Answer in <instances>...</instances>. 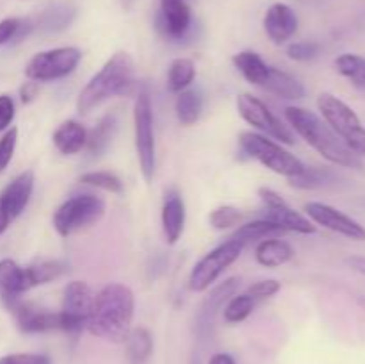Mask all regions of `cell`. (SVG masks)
I'll use <instances>...</instances> for the list:
<instances>
[{"label": "cell", "instance_id": "cell-33", "mask_svg": "<svg viewBox=\"0 0 365 364\" xmlns=\"http://www.w3.org/2000/svg\"><path fill=\"white\" fill-rule=\"evenodd\" d=\"M78 181L86 186H93V188L103 189L109 193H123V182L118 175L110 173V171H88V173L81 175Z\"/></svg>", "mask_w": 365, "mask_h": 364}, {"label": "cell", "instance_id": "cell-4", "mask_svg": "<svg viewBox=\"0 0 365 364\" xmlns=\"http://www.w3.org/2000/svg\"><path fill=\"white\" fill-rule=\"evenodd\" d=\"M317 109L323 120L334 128L335 134L348 145L359 157L365 156V127L359 114L339 96L331 93H321L317 98Z\"/></svg>", "mask_w": 365, "mask_h": 364}, {"label": "cell", "instance_id": "cell-10", "mask_svg": "<svg viewBox=\"0 0 365 364\" xmlns=\"http://www.w3.org/2000/svg\"><path fill=\"white\" fill-rule=\"evenodd\" d=\"M95 293L86 282L71 280L68 282L63 291V305H61V330L77 334L86 328L91 314Z\"/></svg>", "mask_w": 365, "mask_h": 364}, {"label": "cell", "instance_id": "cell-16", "mask_svg": "<svg viewBox=\"0 0 365 364\" xmlns=\"http://www.w3.org/2000/svg\"><path fill=\"white\" fill-rule=\"evenodd\" d=\"M32 189H34V173L32 171H24L6 186V189L0 195V207L11 221L16 220L24 213L29 200H31Z\"/></svg>", "mask_w": 365, "mask_h": 364}, {"label": "cell", "instance_id": "cell-20", "mask_svg": "<svg viewBox=\"0 0 365 364\" xmlns=\"http://www.w3.org/2000/svg\"><path fill=\"white\" fill-rule=\"evenodd\" d=\"M160 220H163V231L164 236H166V241L170 245H175L180 239L185 225V203L177 191H170L164 198Z\"/></svg>", "mask_w": 365, "mask_h": 364}, {"label": "cell", "instance_id": "cell-22", "mask_svg": "<svg viewBox=\"0 0 365 364\" xmlns=\"http://www.w3.org/2000/svg\"><path fill=\"white\" fill-rule=\"evenodd\" d=\"M232 63L242 74V77L250 82L262 88L266 84L267 77H269L271 66L253 50H242V52L235 54L232 57Z\"/></svg>", "mask_w": 365, "mask_h": 364}, {"label": "cell", "instance_id": "cell-18", "mask_svg": "<svg viewBox=\"0 0 365 364\" xmlns=\"http://www.w3.org/2000/svg\"><path fill=\"white\" fill-rule=\"evenodd\" d=\"M77 16V7L68 0H56L50 2L41 13L38 14V20L34 21V29L46 32V34H56L64 31L71 25V21Z\"/></svg>", "mask_w": 365, "mask_h": 364}, {"label": "cell", "instance_id": "cell-12", "mask_svg": "<svg viewBox=\"0 0 365 364\" xmlns=\"http://www.w3.org/2000/svg\"><path fill=\"white\" fill-rule=\"evenodd\" d=\"M259 196L262 203L266 206L267 218L266 220L273 221L278 227L284 228L285 232H298V234H314L317 227L312 220L303 216L302 213L292 209L274 189L260 188Z\"/></svg>", "mask_w": 365, "mask_h": 364}, {"label": "cell", "instance_id": "cell-39", "mask_svg": "<svg viewBox=\"0 0 365 364\" xmlns=\"http://www.w3.org/2000/svg\"><path fill=\"white\" fill-rule=\"evenodd\" d=\"M0 364H50V359L43 353H13L2 357Z\"/></svg>", "mask_w": 365, "mask_h": 364}, {"label": "cell", "instance_id": "cell-11", "mask_svg": "<svg viewBox=\"0 0 365 364\" xmlns=\"http://www.w3.org/2000/svg\"><path fill=\"white\" fill-rule=\"evenodd\" d=\"M237 111L242 116V120L248 121L259 131L266 132L271 138L278 139V141L285 143V145H292L294 143V136L289 131L287 125L282 123L278 116L271 113L269 107L259 100L257 96L250 95V93H241L237 96Z\"/></svg>", "mask_w": 365, "mask_h": 364}, {"label": "cell", "instance_id": "cell-31", "mask_svg": "<svg viewBox=\"0 0 365 364\" xmlns=\"http://www.w3.org/2000/svg\"><path fill=\"white\" fill-rule=\"evenodd\" d=\"M335 70L349 79L356 88L365 89V57L359 54H341L334 61Z\"/></svg>", "mask_w": 365, "mask_h": 364}, {"label": "cell", "instance_id": "cell-8", "mask_svg": "<svg viewBox=\"0 0 365 364\" xmlns=\"http://www.w3.org/2000/svg\"><path fill=\"white\" fill-rule=\"evenodd\" d=\"M245 246V243L228 238L227 241L210 250L191 270V275H189V289L196 293L207 291L217 280V277L241 257Z\"/></svg>", "mask_w": 365, "mask_h": 364}, {"label": "cell", "instance_id": "cell-32", "mask_svg": "<svg viewBox=\"0 0 365 364\" xmlns=\"http://www.w3.org/2000/svg\"><path fill=\"white\" fill-rule=\"evenodd\" d=\"M255 309V300L250 295H234L228 300L227 307L223 310V318L227 323H241Z\"/></svg>", "mask_w": 365, "mask_h": 364}, {"label": "cell", "instance_id": "cell-25", "mask_svg": "<svg viewBox=\"0 0 365 364\" xmlns=\"http://www.w3.org/2000/svg\"><path fill=\"white\" fill-rule=\"evenodd\" d=\"M118 131V116L114 113L106 114L100 118L98 123L95 125L91 132H88V141H86V148L91 156L98 157L106 153L109 145L113 143L114 136Z\"/></svg>", "mask_w": 365, "mask_h": 364}, {"label": "cell", "instance_id": "cell-29", "mask_svg": "<svg viewBox=\"0 0 365 364\" xmlns=\"http://www.w3.org/2000/svg\"><path fill=\"white\" fill-rule=\"evenodd\" d=\"M125 343H127V353L130 364H146V360L150 359L153 352V338L148 328H132Z\"/></svg>", "mask_w": 365, "mask_h": 364}, {"label": "cell", "instance_id": "cell-21", "mask_svg": "<svg viewBox=\"0 0 365 364\" xmlns=\"http://www.w3.org/2000/svg\"><path fill=\"white\" fill-rule=\"evenodd\" d=\"M53 146L59 150L63 156H75L86 148V141H88V131L82 127L78 121L66 120L56 128L52 136Z\"/></svg>", "mask_w": 365, "mask_h": 364}, {"label": "cell", "instance_id": "cell-45", "mask_svg": "<svg viewBox=\"0 0 365 364\" xmlns=\"http://www.w3.org/2000/svg\"><path fill=\"white\" fill-rule=\"evenodd\" d=\"M9 223H11V220H9V218H7V214L4 213L2 207H0V234H2V232L6 231L7 225H9Z\"/></svg>", "mask_w": 365, "mask_h": 364}, {"label": "cell", "instance_id": "cell-44", "mask_svg": "<svg viewBox=\"0 0 365 364\" xmlns=\"http://www.w3.org/2000/svg\"><path fill=\"white\" fill-rule=\"evenodd\" d=\"M209 364H235V360L230 353H214Z\"/></svg>", "mask_w": 365, "mask_h": 364}, {"label": "cell", "instance_id": "cell-38", "mask_svg": "<svg viewBox=\"0 0 365 364\" xmlns=\"http://www.w3.org/2000/svg\"><path fill=\"white\" fill-rule=\"evenodd\" d=\"M18 141V128H9L6 134L0 138V173L7 168V164L13 159L14 148H16Z\"/></svg>", "mask_w": 365, "mask_h": 364}, {"label": "cell", "instance_id": "cell-2", "mask_svg": "<svg viewBox=\"0 0 365 364\" xmlns=\"http://www.w3.org/2000/svg\"><path fill=\"white\" fill-rule=\"evenodd\" d=\"M285 118L289 125L327 161L344 168L364 166L362 159L353 150H349L348 145L335 134L334 128L316 113L291 106L285 109Z\"/></svg>", "mask_w": 365, "mask_h": 364}, {"label": "cell", "instance_id": "cell-47", "mask_svg": "<svg viewBox=\"0 0 365 364\" xmlns=\"http://www.w3.org/2000/svg\"><path fill=\"white\" fill-rule=\"evenodd\" d=\"M160 2H166V0H160Z\"/></svg>", "mask_w": 365, "mask_h": 364}, {"label": "cell", "instance_id": "cell-3", "mask_svg": "<svg viewBox=\"0 0 365 364\" xmlns=\"http://www.w3.org/2000/svg\"><path fill=\"white\" fill-rule=\"evenodd\" d=\"M135 84V64L130 54L116 52L106 61L98 74L89 79L77 98V111L81 114L91 113L95 107L113 96L130 95Z\"/></svg>", "mask_w": 365, "mask_h": 364}, {"label": "cell", "instance_id": "cell-15", "mask_svg": "<svg viewBox=\"0 0 365 364\" xmlns=\"http://www.w3.org/2000/svg\"><path fill=\"white\" fill-rule=\"evenodd\" d=\"M192 25L191 7L184 0H166L160 2L157 14V29L168 39H182Z\"/></svg>", "mask_w": 365, "mask_h": 364}, {"label": "cell", "instance_id": "cell-19", "mask_svg": "<svg viewBox=\"0 0 365 364\" xmlns=\"http://www.w3.org/2000/svg\"><path fill=\"white\" fill-rule=\"evenodd\" d=\"M31 289L25 268L18 266L13 259L0 261V298L4 305L20 298Z\"/></svg>", "mask_w": 365, "mask_h": 364}, {"label": "cell", "instance_id": "cell-6", "mask_svg": "<svg viewBox=\"0 0 365 364\" xmlns=\"http://www.w3.org/2000/svg\"><path fill=\"white\" fill-rule=\"evenodd\" d=\"M103 214H106V200L93 193H82V195L71 196L57 207L52 225L57 234L68 238L82 228L98 223Z\"/></svg>", "mask_w": 365, "mask_h": 364}, {"label": "cell", "instance_id": "cell-14", "mask_svg": "<svg viewBox=\"0 0 365 364\" xmlns=\"http://www.w3.org/2000/svg\"><path fill=\"white\" fill-rule=\"evenodd\" d=\"M7 309L13 313L14 321H16L18 328L25 334H38V332H50V330H61V316L59 310L41 309V307L34 305V303L24 302V300H13L7 303Z\"/></svg>", "mask_w": 365, "mask_h": 364}, {"label": "cell", "instance_id": "cell-7", "mask_svg": "<svg viewBox=\"0 0 365 364\" xmlns=\"http://www.w3.org/2000/svg\"><path fill=\"white\" fill-rule=\"evenodd\" d=\"M134 132L135 152L143 178L152 182L155 175V134H153V109L148 91H139L134 103Z\"/></svg>", "mask_w": 365, "mask_h": 364}, {"label": "cell", "instance_id": "cell-9", "mask_svg": "<svg viewBox=\"0 0 365 364\" xmlns=\"http://www.w3.org/2000/svg\"><path fill=\"white\" fill-rule=\"evenodd\" d=\"M82 61V52L77 46H59L32 56L25 66V77L34 82H50L73 74Z\"/></svg>", "mask_w": 365, "mask_h": 364}, {"label": "cell", "instance_id": "cell-1", "mask_svg": "<svg viewBox=\"0 0 365 364\" xmlns=\"http://www.w3.org/2000/svg\"><path fill=\"white\" fill-rule=\"evenodd\" d=\"M135 298L130 288L120 282L103 285L95 295L86 328L89 334L109 343H125L132 330Z\"/></svg>", "mask_w": 365, "mask_h": 364}, {"label": "cell", "instance_id": "cell-23", "mask_svg": "<svg viewBox=\"0 0 365 364\" xmlns=\"http://www.w3.org/2000/svg\"><path fill=\"white\" fill-rule=\"evenodd\" d=\"M294 257V248L280 238L264 239L257 245L255 259L264 268H278Z\"/></svg>", "mask_w": 365, "mask_h": 364}, {"label": "cell", "instance_id": "cell-41", "mask_svg": "<svg viewBox=\"0 0 365 364\" xmlns=\"http://www.w3.org/2000/svg\"><path fill=\"white\" fill-rule=\"evenodd\" d=\"M20 21V18H6L0 21V45H6L11 39H16Z\"/></svg>", "mask_w": 365, "mask_h": 364}, {"label": "cell", "instance_id": "cell-27", "mask_svg": "<svg viewBox=\"0 0 365 364\" xmlns=\"http://www.w3.org/2000/svg\"><path fill=\"white\" fill-rule=\"evenodd\" d=\"M285 231L282 227H278L277 223L269 220H255L250 221V223L241 225L234 234L230 236L232 239H237V241L248 245L250 241H259V239H274L284 236Z\"/></svg>", "mask_w": 365, "mask_h": 364}, {"label": "cell", "instance_id": "cell-30", "mask_svg": "<svg viewBox=\"0 0 365 364\" xmlns=\"http://www.w3.org/2000/svg\"><path fill=\"white\" fill-rule=\"evenodd\" d=\"M196 77V66L187 57H177L171 61L168 70V89L171 93H180L191 86Z\"/></svg>", "mask_w": 365, "mask_h": 364}, {"label": "cell", "instance_id": "cell-42", "mask_svg": "<svg viewBox=\"0 0 365 364\" xmlns=\"http://www.w3.org/2000/svg\"><path fill=\"white\" fill-rule=\"evenodd\" d=\"M38 91H39L38 82H34V81L25 82V84L21 86V89H20L21 102H24V103H31L32 100H34L36 96H38Z\"/></svg>", "mask_w": 365, "mask_h": 364}, {"label": "cell", "instance_id": "cell-24", "mask_svg": "<svg viewBox=\"0 0 365 364\" xmlns=\"http://www.w3.org/2000/svg\"><path fill=\"white\" fill-rule=\"evenodd\" d=\"M264 89H267L273 95L280 96V98L287 100H299L305 96V86L303 82H299L298 79L292 77L287 71L280 70V68L271 66L269 77H267L266 84L262 86Z\"/></svg>", "mask_w": 365, "mask_h": 364}, {"label": "cell", "instance_id": "cell-35", "mask_svg": "<svg viewBox=\"0 0 365 364\" xmlns=\"http://www.w3.org/2000/svg\"><path fill=\"white\" fill-rule=\"evenodd\" d=\"M242 214L237 207L234 206H220L209 214V221L216 231H227V228L235 227L241 221Z\"/></svg>", "mask_w": 365, "mask_h": 364}, {"label": "cell", "instance_id": "cell-46", "mask_svg": "<svg viewBox=\"0 0 365 364\" xmlns=\"http://www.w3.org/2000/svg\"><path fill=\"white\" fill-rule=\"evenodd\" d=\"M121 2H123V6H125V7H128V6H130L132 2H134V0H121Z\"/></svg>", "mask_w": 365, "mask_h": 364}, {"label": "cell", "instance_id": "cell-28", "mask_svg": "<svg viewBox=\"0 0 365 364\" xmlns=\"http://www.w3.org/2000/svg\"><path fill=\"white\" fill-rule=\"evenodd\" d=\"M203 111V98L195 89H184L178 93L177 102H175V113L178 121L184 127H191L200 120Z\"/></svg>", "mask_w": 365, "mask_h": 364}, {"label": "cell", "instance_id": "cell-5", "mask_svg": "<svg viewBox=\"0 0 365 364\" xmlns=\"http://www.w3.org/2000/svg\"><path fill=\"white\" fill-rule=\"evenodd\" d=\"M239 145H241L242 152L246 156L253 157L260 164L269 168L271 171H274L278 175H284L287 178L302 173L307 168L305 163L302 159H298L294 153L285 150L284 146L274 143L273 139H267L266 136L257 134V132L242 131L239 134Z\"/></svg>", "mask_w": 365, "mask_h": 364}, {"label": "cell", "instance_id": "cell-13", "mask_svg": "<svg viewBox=\"0 0 365 364\" xmlns=\"http://www.w3.org/2000/svg\"><path fill=\"white\" fill-rule=\"evenodd\" d=\"M305 213L310 220L317 225H323L328 231H334L344 238L355 239V241H365V227L348 216L346 213L339 211L337 207L328 206L323 202H309L305 206Z\"/></svg>", "mask_w": 365, "mask_h": 364}, {"label": "cell", "instance_id": "cell-37", "mask_svg": "<svg viewBox=\"0 0 365 364\" xmlns=\"http://www.w3.org/2000/svg\"><path fill=\"white\" fill-rule=\"evenodd\" d=\"M280 282L274 280V278H264V280L253 282L248 288V291H246V295H250L257 302V300H266L274 296L280 291Z\"/></svg>", "mask_w": 365, "mask_h": 364}, {"label": "cell", "instance_id": "cell-40", "mask_svg": "<svg viewBox=\"0 0 365 364\" xmlns=\"http://www.w3.org/2000/svg\"><path fill=\"white\" fill-rule=\"evenodd\" d=\"M14 118V102L9 95H0V132L6 131Z\"/></svg>", "mask_w": 365, "mask_h": 364}, {"label": "cell", "instance_id": "cell-43", "mask_svg": "<svg viewBox=\"0 0 365 364\" xmlns=\"http://www.w3.org/2000/svg\"><path fill=\"white\" fill-rule=\"evenodd\" d=\"M346 263L349 264V268H353V270L359 271L360 275H364L365 277V257H360V256L348 257V261H346Z\"/></svg>", "mask_w": 365, "mask_h": 364}, {"label": "cell", "instance_id": "cell-26", "mask_svg": "<svg viewBox=\"0 0 365 364\" xmlns=\"http://www.w3.org/2000/svg\"><path fill=\"white\" fill-rule=\"evenodd\" d=\"M66 271L68 264L61 259H41L25 268V273H27V280L31 289L36 288V285L48 284V282L63 277Z\"/></svg>", "mask_w": 365, "mask_h": 364}, {"label": "cell", "instance_id": "cell-36", "mask_svg": "<svg viewBox=\"0 0 365 364\" xmlns=\"http://www.w3.org/2000/svg\"><path fill=\"white\" fill-rule=\"evenodd\" d=\"M319 45L316 41H296L287 46V57L292 61H312L319 54Z\"/></svg>", "mask_w": 365, "mask_h": 364}, {"label": "cell", "instance_id": "cell-34", "mask_svg": "<svg viewBox=\"0 0 365 364\" xmlns=\"http://www.w3.org/2000/svg\"><path fill=\"white\" fill-rule=\"evenodd\" d=\"M328 178H330V171L323 170V168L307 166L302 173L294 175V177H289V184L298 189H316L327 184Z\"/></svg>", "mask_w": 365, "mask_h": 364}, {"label": "cell", "instance_id": "cell-17", "mask_svg": "<svg viewBox=\"0 0 365 364\" xmlns=\"http://www.w3.org/2000/svg\"><path fill=\"white\" fill-rule=\"evenodd\" d=\"M264 29L271 41L282 45L298 31V16L287 4H273L264 16Z\"/></svg>", "mask_w": 365, "mask_h": 364}]
</instances>
